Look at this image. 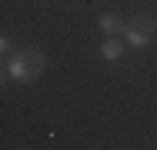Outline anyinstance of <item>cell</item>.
Listing matches in <instances>:
<instances>
[{"instance_id": "1", "label": "cell", "mask_w": 157, "mask_h": 150, "mask_svg": "<svg viewBox=\"0 0 157 150\" xmlns=\"http://www.w3.org/2000/svg\"><path fill=\"white\" fill-rule=\"evenodd\" d=\"M44 54L40 50H33V47H27V50H17L13 57L3 60V77L7 80H13V84H33L40 73H44Z\"/></svg>"}, {"instance_id": "3", "label": "cell", "mask_w": 157, "mask_h": 150, "mask_svg": "<svg viewBox=\"0 0 157 150\" xmlns=\"http://www.w3.org/2000/svg\"><path fill=\"white\" fill-rule=\"evenodd\" d=\"M127 50H130V47H127L124 37H107V40L100 43V50H97V54H100L104 63H121V60L127 57Z\"/></svg>"}, {"instance_id": "4", "label": "cell", "mask_w": 157, "mask_h": 150, "mask_svg": "<svg viewBox=\"0 0 157 150\" xmlns=\"http://www.w3.org/2000/svg\"><path fill=\"white\" fill-rule=\"evenodd\" d=\"M97 30H100L104 37H121L127 30V20L121 13H100V17H97Z\"/></svg>"}, {"instance_id": "2", "label": "cell", "mask_w": 157, "mask_h": 150, "mask_svg": "<svg viewBox=\"0 0 157 150\" xmlns=\"http://www.w3.org/2000/svg\"><path fill=\"white\" fill-rule=\"evenodd\" d=\"M124 40H127L130 50H144V47H151V43L157 40V20L151 17V13H140V17L127 20Z\"/></svg>"}, {"instance_id": "5", "label": "cell", "mask_w": 157, "mask_h": 150, "mask_svg": "<svg viewBox=\"0 0 157 150\" xmlns=\"http://www.w3.org/2000/svg\"><path fill=\"white\" fill-rule=\"evenodd\" d=\"M0 54H3V60L17 54V50H13V40H10V33H3V37H0Z\"/></svg>"}]
</instances>
